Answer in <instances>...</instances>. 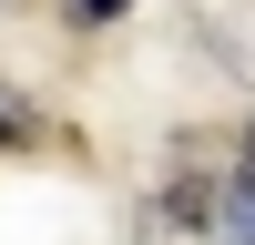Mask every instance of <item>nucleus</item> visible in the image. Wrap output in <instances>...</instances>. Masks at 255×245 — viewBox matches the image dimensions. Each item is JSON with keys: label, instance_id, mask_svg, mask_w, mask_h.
<instances>
[{"label": "nucleus", "instance_id": "1", "mask_svg": "<svg viewBox=\"0 0 255 245\" xmlns=\"http://www.w3.org/2000/svg\"><path fill=\"white\" fill-rule=\"evenodd\" d=\"M215 235H225V245H255V174H245V163L225 174V204H215Z\"/></svg>", "mask_w": 255, "mask_h": 245}, {"label": "nucleus", "instance_id": "2", "mask_svg": "<svg viewBox=\"0 0 255 245\" xmlns=\"http://www.w3.org/2000/svg\"><path fill=\"white\" fill-rule=\"evenodd\" d=\"M10 133H31V113H20L10 92H0V143H10Z\"/></svg>", "mask_w": 255, "mask_h": 245}, {"label": "nucleus", "instance_id": "3", "mask_svg": "<svg viewBox=\"0 0 255 245\" xmlns=\"http://www.w3.org/2000/svg\"><path fill=\"white\" fill-rule=\"evenodd\" d=\"M72 10H82V20H113V10H123V0H72Z\"/></svg>", "mask_w": 255, "mask_h": 245}, {"label": "nucleus", "instance_id": "4", "mask_svg": "<svg viewBox=\"0 0 255 245\" xmlns=\"http://www.w3.org/2000/svg\"><path fill=\"white\" fill-rule=\"evenodd\" d=\"M245 174H255V133H245Z\"/></svg>", "mask_w": 255, "mask_h": 245}]
</instances>
